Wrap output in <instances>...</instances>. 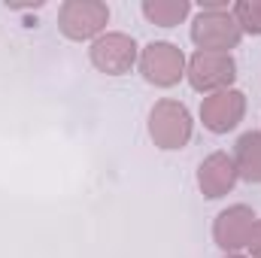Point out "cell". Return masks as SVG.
<instances>
[{
	"label": "cell",
	"mask_w": 261,
	"mask_h": 258,
	"mask_svg": "<svg viewBox=\"0 0 261 258\" xmlns=\"http://www.w3.org/2000/svg\"><path fill=\"white\" fill-rule=\"evenodd\" d=\"M252 225H255V213L246 207V203H234L228 210H222L213 222V240L222 252L234 255L240 252L246 243H249V234H252Z\"/></svg>",
	"instance_id": "obj_8"
},
{
	"label": "cell",
	"mask_w": 261,
	"mask_h": 258,
	"mask_svg": "<svg viewBox=\"0 0 261 258\" xmlns=\"http://www.w3.org/2000/svg\"><path fill=\"white\" fill-rule=\"evenodd\" d=\"M225 258H243V255H237V252H234V255H225Z\"/></svg>",
	"instance_id": "obj_14"
},
{
	"label": "cell",
	"mask_w": 261,
	"mask_h": 258,
	"mask_svg": "<svg viewBox=\"0 0 261 258\" xmlns=\"http://www.w3.org/2000/svg\"><path fill=\"white\" fill-rule=\"evenodd\" d=\"M186 76L195 91L216 94V91L231 88V82L237 79V61L225 52H195L186 67Z\"/></svg>",
	"instance_id": "obj_5"
},
{
	"label": "cell",
	"mask_w": 261,
	"mask_h": 258,
	"mask_svg": "<svg viewBox=\"0 0 261 258\" xmlns=\"http://www.w3.org/2000/svg\"><path fill=\"white\" fill-rule=\"evenodd\" d=\"M240 40H243V31L231 9H200L192 21V43L197 46V52L231 55V49H237Z\"/></svg>",
	"instance_id": "obj_1"
},
{
	"label": "cell",
	"mask_w": 261,
	"mask_h": 258,
	"mask_svg": "<svg viewBox=\"0 0 261 258\" xmlns=\"http://www.w3.org/2000/svg\"><path fill=\"white\" fill-rule=\"evenodd\" d=\"M246 249L252 252V258H261V219H255V225H252V234H249Z\"/></svg>",
	"instance_id": "obj_13"
},
{
	"label": "cell",
	"mask_w": 261,
	"mask_h": 258,
	"mask_svg": "<svg viewBox=\"0 0 261 258\" xmlns=\"http://www.w3.org/2000/svg\"><path fill=\"white\" fill-rule=\"evenodd\" d=\"M237 179H240L237 176V164H234V158L228 152H213L197 167V189H200L203 197H210V200L225 197V194L237 186Z\"/></svg>",
	"instance_id": "obj_9"
},
{
	"label": "cell",
	"mask_w": 261,
	"mask_h": 258,
	"mask_svg": "<svg viewBox=\"0 0 261 258\" xmlns=\"http://www.w3.org/2000/svg\"><path fill=\"white\" fill-rule=\"evenodd\" d=\"M234 164H237V176L240 179L261 183V131H246L237 140Z\"/></svg>",
	"instance_id": "obj_10"
},
{
	"label": "cell",
	"mask_w": 261,
	"mask_h": 258,
	"mask_svg": "<svg viewBox=\"0 0 261 258\" xmlns=\"http://www.w3.org/2000/svg\"><path fill=\"white\" fill-rule=\"evenodd\" d=\"M149 137L158 149H182L192 140V113L179 100H158L149 113Z\"/></svg>",
	"instance_id": "obj_2"
},
{
	"label": "cell",
	"mask_w": 261,
	"mask_h": 258,
	"mask_svg": "<svg viewBox=\"0 0 261 258\" xmlns=\"http://www.w3.org/2000/svg\"><path fill=\"white\" fill-rule=\"evenodd\" d=\"M140 73L155 88H173L186 76V55L179 46L158 40L140 52Z\"/></svg>",
	"instance_id": "obj_4"
},
{
	"label": "cell",
	"mask_w": 261,
	"mask_h": 258,
	"mask_svg": "<svg viewBox=\"0 0 261 258\" xmlns=\"http://www.w3.org/2000/svg\"><path fill=\"white\" fill-rule=\"evenodd\" d=\"M246 116V94L237 88H225L216 94H206L200 104V122L213 134H228L234 131Z\"/></svg>",
	"instance_id": "obj_7"
},
{
	"label": "cell",
	"mask_w": 261,
	"mask_h": 258,
	"mask_svg": "<svg viewBox=\"0 0 261 258\" xmlns=\"http://www.w3.org/2000/svg\"><path fill=\"white\" fill-rule=\"evenodd\" d=\"M231 12H234L243 34L261 37V0H240V3H234Z\"/></svg>",
	"instance_id": "obj_12"
},
{
	"label": "cell",
	"mask_w": 261,
	"mask_h": 258,
	"mask_svg": "<svg viewBox=\"0 0 261 258\" xmlns=\"http://www.w3.org/2000/svg\"><path fill=\"white\" fill-rule=\"evenodd\" d=\"M88 55H91V64L97 67L100 73H107V76H125V73H130V67L140 61V52H137L134 37L119 34V31L100 34L91 43Z\"/></svg>",
	"instance_id": "obj_6"
},
{
	"label": "cell",
	"mask_w": 261,
	"mask_h": 258,
	"mask_svg": "<svg viewBox=\"0 0 261 258\" xmlns=\"http://www.w3.org/2000/svg\"><path fill=\"white\" fill-rule=\"evenodd\" d=\"M192 12L189 0H143V15L158 28H176Z\"/></svg>",
	"instance_id": "obj_11"
},
{
	"label": "cell",
	"mask_w": 261,
	"mask_h": 258,
	"mask_svg": "<svg viewBox=\"0 0 261 258\" xmlns=\"http://www.w3.org/2000/svg\"><path fill=\"white\" fill-rule=\"evenodd\" d=\"M110 21V6L100 0H67L58 9V28L67 40H97Z\"/></svg>",
	"instance_id": "obj_3"
}]
</instances>
